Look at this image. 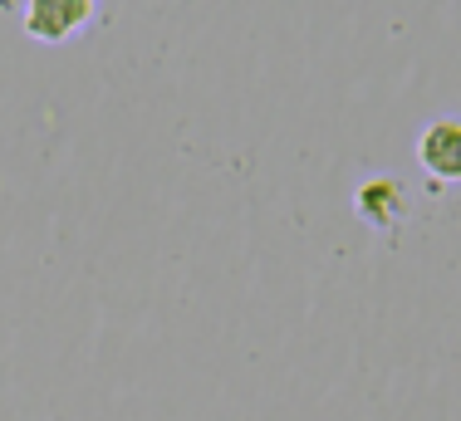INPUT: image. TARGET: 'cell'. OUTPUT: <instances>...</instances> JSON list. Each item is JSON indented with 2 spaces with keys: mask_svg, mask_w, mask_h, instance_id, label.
Listing matches in <instances>:
<instances>
[{
  "mask_svg": "<svg viewBox=\"0 0 461 421\" xmlns=\"http://www.w3.org/2000/svg\"><path fill=\"white\" fill-rule=\"evenodd\" d=\"M417 162L427 176L437 182H461V123L442 118V123H427L417 138Z\"/></svg>",
  "mask_w": 461,
  "mask_h": 421,
  "instance_id": "obj_2",
  "label": "cell"
},
{
  "mask_svg": "<svg viewBox=\"0 0 461 421\" xmlns=\"http://www.w3.org/2000/svg\"><path fill=\"white\" fill-rule=\"evenodd\" d=\"M94 20V0H25V35L40 44H64Z\"/></svg>",
  "mask_w": 461,
  "mask_h": 421,
  "instance_id": "obj_1",
  "label": "cell"
},
{
  "mask_svg": "<svg viewBox=\"0 0 461 421\" xmlns=\"http://www.w3.org/2000/svg\"><path fill=\"white\" fill-rule=\"evenodd\" d=\"M358 210H364V220L373 226H398L408 202H402V186L398 182H368L364 192H358Z\"/></svg>",
  "mask_w": 461,
  "mask_h": 421,
  "instance_id": "obj_3",
  "label": "cell"
}]
</instances>
